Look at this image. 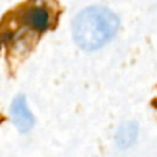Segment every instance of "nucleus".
Returning a JSON list of instances; mask_svg holds the SVG:
<instances>
[{
  "instance_id": "1",
  "label": "nucleus",
  "mask_w": 157,
  "mask_h": 157,
  "mask_svg": "<svg viewBox=\"0 0 157 157\" xmlns=\"http://www.w3.org/2000/svg\"><path fill=\"white\" fill-rule=\"evenodd\" d=\"M119 29V18L109 8L94 6L75 18L73 37L83 50H98L105 46Z\"/></svg>"
},
{
  "instance_id": "2",
  "label": "nucleus",
  "mask_w": 157,
  "mask_h": 157,
  "mask_svg": "<svg viewBox=\"0 0 157 157\" xmlns=\"http://www.w3.org/2000/svg\"><path fill=\"white\" fill-rule=\"evenodd\" d=\"M21 24L36 32H46L52 25V14L44 4H29L21 13Z\"/></svg>"
},
{
  "instance_id": "4",
  "label": "nucleus",
  "mask_w": 157,
  "mask_h": 157,
  "mask_svg": "<svg viewBox=\"0 0 157 157\" xmlns=\"http://www.w3.org/2000/svg\"><path fill=\"white\" fill-rule=\"evenodd\" d=\"M138 127L135 123H124L120 125L119 131L116 134V142L120 147H128L135 142Z\"/></svg>"
},
{
  "instance_id": "3",
  "label": "nucleus",
  "mask_w": 157,
  "mask_h": 157,
  "mask_svg": "<svg viewBox=\"0 0 157 157\" xmlns=\"http://www.w3.org/2000/svg\"><path fill=\"white\" fill-rule=\"evenodd\" d=\"M11 119L14 121V125L21 132H28L35 124V117L30 113L28 108L26 99L24 97H17L11 103Z\"/></svg>"
}]
</instances>
